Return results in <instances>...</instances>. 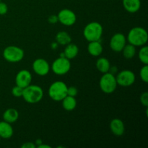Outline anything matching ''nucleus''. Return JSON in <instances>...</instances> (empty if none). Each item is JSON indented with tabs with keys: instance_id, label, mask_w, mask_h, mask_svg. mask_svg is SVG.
Listing matches in <instances>:
<instances>
[{
	"instance_id": "1",
	"label": "nucleus",
	"mask_w": 148,
	"mask_h": 148,
	"mask_svg": "<svg viewBox=\"0 0 148 148\" xmlns=\"http://www.w3.org/2000/svg\"><path fill=\"white\" fill-rule=\"evenodd\" d=\"M129 43L136 46H143L147 43L148 33L147 30L142 27H134L132 28L127 35Z\"/></svg>"
},
{
	"instance_id": "2",
	"label": "nucleus",
	"mask_w": 148,
	"mask_h": 148,
	"mask_svg": "<svg viewBox=\"0 0 148 148\" xmlns=\"http://www.w3.org/2000/svg\"><path fill=\"white\" fill-rule=\"evenodd\" d=\"M22 97L28 103H37L43 98V90L38 85H29L23 89Z\"/></svg>"
},
{
	"instance_id": "3",
	"label": "nucleus",
	"mask_w": 148,
	"mask_h": 148,
	"mask_svg": "<svg viewBox=\"0 0 148 148\" xmlns=\"http://www.w3.org/2000/svg\"><path fill=\"white\" fill-rule=\"evenodd\" d=\"M103 26L98 22H91L85 27L83 35L88 41L100 40L103 35Z\"/></svg>"
},
{
	"instance_id": "4",
	"label": "nucleus",
	"mask_w": 148,
	"mask_h": 148,
	"mask_svg": "<svg viewBox=\"0 0 148 148\" xmlns=\"http://www.w3.org/2000/svg\"><path fill=\"white\" fill-rule=\"evenodd\" d=\"M67 85L62 81H56L49 88V95L55 101H62L67 95Z\"/></svg>"
},
{
	"instance_id": "5",
	"label": "nucleus",
	"mask_w": 148,
	"mask_h": 148,
	"mask_svg": "<svg viewBox=\"0 0 148 148\" xmlns=\"http://www.w3.org/2000/svg\"><path fill=\"white\" fill-rule=\"evenodd\" d=\"M118 85L116 77L114 74L108 72L104 73L101 77L99 86L101 90L106 94H111L115 91Z\"/></svg>"
},
{
	"instance_id": "6",
	"label": "nucleus",
	"mask_w": 148,
	"mask_h": 148,
	"mask_svg": "<svg viewBox=\"0 0 148 148\" xmlns=\"http://www.w3.org/2000/svg\"><path fill=\"white\" fill-rule=\"evenodd\" d=\"M24 51L21 48L15 46H9L3 51V57L8 62L17 63L24 58Z\"/></svg>"
},
{
	"instance_id": "7",
	"label": "nucleus",
	"mask_w": 148,
	"mask_h": 148,
	"mask_svg": "<svg viewBox=\"0 0 148 148\" xmlns=\"http://www.w3.org/2000/svg\"><path fill=\"white\" fill-rule=\"evenodd\" d=\"M70 68L71 63L69 59L62 56L55 59L51 64L52 71L57 75H66L70 70Z\"/></svg>"
},
{
	"instance_id": "8",
	"label": "nucleus",
	"mask_w": 148,
	"mask_h": 148,
	"mask_svg": "<svg viewBox=\"0 0 148 148\" xmlns=\"http://www.w3.org/2000/svg\"><path fill=\"white\" fill-rule=\"evenodd\" d=\"M118 85L121 87H130L134 83L136 79L135 75L131 70L125 69L121 71L116 77Z\"/></svg>"
},
{
	"instance_id": "9",
	"label": "nucleus",
	"mask_w": 148,
	"mask_h": 148,
	"mask_svg": "<svg viewBox=\"0 0 148 148\" xmlns=\"http://www.w3.org/2000/svg\"><path fill=\"white\" fill-rule=\"evenodd\" d=\"M58 21L66 26H72L76 23L77 16L72 10L63 9L57 14Z\"/></svg>"
},
{
	"instance_id": "10",
	"label": "nucleus",
	"mask_w": 148,
	"mask_h": 148,
	"mask_svg": "<svg viewBox=\"0 0 148 148\" xmlns=\"http://www.w3.org/2000/svg\"><path fill=\"white\" fill-rule=\"evenodd\" d=\"M126 44L127 38L121 33L114 34L110 40V47L115 52H121Z\"/></svg>"
},
{
	"instance_id": "11",
	"label": "nucleus",
	"mask_w": 148,
	"mask_h": 148,
	"mask_svg": "<svg viewBox=\"0 0 148 148\" xmlns=\"http://www.w3.org/2000/svg\"><path fill=\"white\" fill-rule=\"evenodd\" d=\"M33 69L36 75L39 76H46L50 71V65L44 59H37L33 62Z\"/></svg>"
},
{
	"instance_id": "12",
	"label": "nucleus",
	"mask_w": 148,
	"mask_h": 148,
	"mask_svg": "<svg viewBox=\"0 0 148 148\" xmlns=\"http://www.w3.org/2000/svg\"><path fill=\"white\" fill-rule=\"evenodd\" d=\"M32 75L28 70L22 69L17 72L15 77L16 85L25 88L31 84Z\"/></svg>"
},
{
	"instance_id": "13",
	"label": "nucleus",
	"mask_w": 148,
	"mask_h": 148,
	"mask_svg": "<svg viewBox=\"0 0 148 148\" xmlns=\"http://www.w3.org/2000/svg\"><path fill=\"white\" fill-rule=\"evenodd\" d=\"M110 129L114 135L121 137L125 132V126L124 122L119 119H114L110 123Z\"/></svg>"
},
{
	"instance_id": "14",
	"label": "nucleus",
	"mask_w": 148,
	"mask_h": 148,
	"mask_svg": "<svg viewBox=\"0 0 148 148\" xmlns=\"http://www.w3.org/2000/svg\"><path fill=\"white\" fill-rule=\"evenodd\" d=\"M122 4L124 8L130 13L137 12L141 7L140 0H123Z\"/></svg>"
},
{
	"instance_id": "15",
	"label": "nucleus",
	"mask_w": 148,
	"mask_h": 148,
	"mask_svg": "<svg viewBox=\"0 0 148 148\" xmlns=\"http://www.w3.org/2000/svg\"><path fill=\"white\" fill-rule=\"evenodd\" d=\"M13 128L10 123L5 121H0V137L3 139H10L13 135Z\"/></svg>"
},
{
	"instance_id": "16",
	"label": "nucleus",
	"mask_w": 148,
	"mask_h": 148,
	"mask_svg": "<svg viewBox=\"0 0 148 148\" xmlns=\"http://www.w3.org/2000/svg\"><path fill=\"white\" fill-rule=\"evenodd\" d=\"M88 51L92 56H100L103 52V46L100 40L89 42L88 46Z\"/></svg>"
},
{
	"instance_id": "17",
	"label": "nucleus",
	"mask_w": 148,
	"mask_h": 148,
	"mask_svg": "<svg viewBox=\"0 0 148 148\" xmlns=\"http://www.w3.org/2000/svg\"><path fill=\"white\" fill-rule=\"evenodd\" d=\"M19 113L15 108H8L3 114V119L7 122L12 124L18 119Z\"/></svg>"
},
{
	"instance_id": "18",
	"label": "nucleus",
	"mask_w": 148,
	"mask_h": 148,
	"mask_svg": "<svg viewBox=\"0 0 148 148\" xmlns=\"http://www.w3.org/2000/svg\"><path fill=\"white\" fill-rule=\"evenodd\" d=\"M79 53V48L75 43H69L66 45L64 51V56L68 59H72L76 57Z\"/></svg>"
},
{
	"instance_id": "19",
	"label": "nucleus",
	"mask_w": 148,
	"mask_h": 148,
	"mask_svg": "<svg viewBox=\"0 0 148 148\" xmlns=\"http://www.w3.org/2000/svg\"><path fill=\"white\" fill-rule=\"evenodd\" d=\"M62 106L64 109L67 111H73L77 106V101L75 97L66 95L62 99Z\"/></svg>"
},
{
	"instance_id": "20",
	"label": "nucleus",
	"mask_w": 148,
	"mask_h": 148,
	"mask_svg": "<svg viewBox=\"0 0 148 148\" xmlns=\"http://www.w3.org/2000/svg\"><path fill=\"white\" fill-rule=\"evenodd\" d=\"M96 67L98 70L101 73H106L109 71L111 64L108 59L105 57H101L97 60Z\"/></svg>"
},
{
	"instance_id": "21",
	"label": "nucleus",
	"mask_w": 148,
	"mask_h": 148,
	"mask_svg": "<svg viewBox=\"0 0 148 148\" xmlns=\"http://www.w3.org/2000/svg\"><path fill=\"white\" fill-rule=\"evenodd\" d=\"M56 40L58 44L66 46V45L71 43L72 38H71V36H69V33L65 31H60L56 34Z\"/></svg>"
},
{
	"instance_id": "22",
	"label": "nucleus",
	"mask_w": 148,
	"mask_h": 148,
	"mask_svg": "<svg viewBox=\"0 0 148 148\" xmlns=\"http://www.w3.org/2000/svg\"><path fill=\"white\" fill-rule=\"evenodd\" d=\"M121 51L123 52V55H124L126 59H132L136 54V46H133L130 43L126 44Z\"/></svg>"
},
{
	"instance_id": "23",
	"label": "nucleus",
	"mask_w": 148,
	"mask_h": 148,
	"mask_svg": "<svg viewBox=\"0 0 148 148\" xmlns=\"http://www.w3.org/2000/svg\"><path fill=\"white\" fill-rule=\"evenodd\" d=\"M138 56L139 59L143 64H148V47L147 46H143L139 51Z\"/></svg>"
},
{
	"instance_id": "24",
	"label": "nucleus",
	"mask_w": 148,
	"mask_h": 148,
	"mask_svg": "<svg viewBox=\"0 0 148 148\" xmlns=\"http://www.w3.org/2000/svg\"><path fill=\"white\" fill-rule=\"evenodd\" d=\"M140 76L142 80L145 83L148 82V64H144L140 71Z\"/></svg>"
},
{
	"instance_id": "25",
	"label": "nucleus",
	"mask_w": 148,
	"mask_h": 148,
	"mask_svg": "<svg viewBox=\"0 0 148 148\" xmlns=\"http://www.w3.org/2000/svg\"><path fill=\"white\" fill-rule=\"evenodd\" d=\"M23 89L24 88H21L20 86H17V85H15L14 88L12 90V93L13 96L16 97V98H20V97H22L23 92Z\"/></svg>"
},
{
	"instance_id": "26",
	"label": "nucleus",
	"mask_w": 148,
	"mask_h": 148,
	"mask_svg": "<svg viewBox=\"0 0 148 148\" xmlns=\"http://www.w3.org/2000/svg\"><path fill=\"white\" fill-rule=\"evenodd\" d=\"M140 102L143 104L144 106L147 107L148 106V92H145L143 93H142V95H140Z\"/></svg>"
},
{
	"instance_id": "27",
	"label": "nucleus",
	"mask_w": 148,
	"mask_h": 148,
	"mask_svg": "<svg viewBox=\"0 0 148 148\" xmlns=\"http://www.w3.org/2000/svg\"><path fill=\"white\" fill-rule=\"evenodd\" d=\"M77 93H78V90L75 87L71 86L67 88V95L75 97L77 95Z\"/></svg>"
},
{
	"instance_id": "28",
	"label": "nucleus",
	"mask_w": 148,
	"mask_h": 148,
	"mask_svg": "<svg viewBox=\"0 0 148 148\" xmlns=\"http://www.w3.org/2000/svg\"><path fill=\"white\" fill-rule=\"evenodd\" d=\"M7 11H8V7L7 4L0 1V15H4L7 14Z\"/></svg>"
},
{
	"instance_id": "29",
	"label": "nucleus",
	"mask_w": 148,
	"mask_h": 148,
	"mask_svg": "<svg viewBox=\"0 0 148 148\" xmlns=\"http://www.w3.org/2000/svg\"><path fill=\"white\" fill-rule=\"evenodd\" d=\"M22 148H36V145L35 144H33V143H30V142H28V143H25L24 144L21 145Z\"/></svg>"
},
{
	"instance_id": "30",
	"label": "nucleus",
	"mask_w": 148,
	"mask_h": 148,
	"mask_svg": "<svg viewBox=\"0 0 148 148\" xmlns=\"http://www.w3.org/2000/svg\"><path fill=\"white\" fill-rule=\"evenodd\" d=\"M49 22L50 23H51V24H55V23H56L58 21V17L57 15H54V14H52V15H51L50 17H49Z\"/></svg>"
},
{
	"instance_id": "31",
	"label": "nucleus",
	"mask_w": 148,
	"mask_h": 148,
	"mask_svg": "<svg viewBox=\"0 0 148 148\" xmlns=\"http://www.w3.org/2000/svg\"><path fill=\"white\" fill-rule=\"evenodd\" d=\"M108 72H111V73H112V74H114H114L116 73V72H117V67H116V66H111Z\"/></svg>"
},
{
	"instance_id": "32",
	"label": "nucleus",
	"mask_w": 148,
	"mask_h": 148,
	"mask_svg": "<svg viewBox=\"0 0 148 148\" xmlns=\"http://www.w3.org/2000/svg\"><path fill=\"white\" fill-rule=\"evenodd\" d=\"M38 148H51V147L50 145H43V143H42V144H40V145L38 146Z\"/></svg>"
},
{
	"instance_id": "33",
	"label": "nucleus",
	"mask_w": 148,
	"mask_h": 148,
	"mask_svg": "<svg viewBox=\"0 0 148 148\" xmlns=\"http://www.w3.org/2000/svg\"><path fill=\"white\" fill-rule=\"evenodd\" d=\"M57 47H58V43H53L51 44V48L53 49H57Z\"/></svg>"
},
{
	"instance_id": "34",
	"label": "nucleus",
	"mask_w": 148,
	"mask_h": 148,
	"mask_svg": "<svg viewBox=\"0 0 148 148\" xmlns=\"http://www.w3.org/2000/svg\"><path fill=\"white\" fill-rule=\"evenodd\" d=\"M42 143H43V142H42V140H40V139H39V140H37L36 141V145H37V147L38 145H40V144H42Z\"/></svg>"
},
{
	"instance_id": "35",
	"label": "nucleus",
	"mask_w": 148,
	"mask_h": 148,
	"mask_svg": "<svg viewBox=\"0 0 148 148\" xmlns=\"http://www.w3.org/2000/svg\"><path fill=\"white\" fill-rule=\"evenodd\" d=\"M0 141H1V137H0Z\"/></svg>"
},
{
	"instance_id": "36",
	"label": "nucleus",
	"mask_w": 148,
	"mask_h": 148,
	"mask_svg": "<svg viewBox=\"0 0 148 148\" xmlns=\"http://www.w3.org/2000/svg\"><path fill=\"white\" fill-rule=\"evenodd\" d=\"M0 1H1V0H0Z\"/></svg>"
}]
</instances>
